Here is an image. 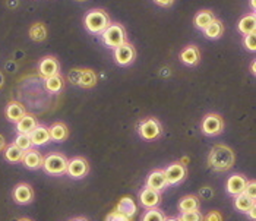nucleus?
Returning a JSON list of instances; mask_svg holds the SVG:
<instances>
[{"mask_svg":"<svg viewBox=\"0 0 256 221\" xmlns=\"http://www.w3.org/2000/svg\"><path fill=\"white\" fill-rule=\"evenodd\" d=\"M161 202V194L157 190H152L150 188H144L140 192H139V204L145 208V210H150V208H157Z\"/></svg>","mask_w":256,"mask_h":221,"instance_id":"ddd939ff","label":"nucleus"},{"mask_svg":"<svg viewBox=\"0 0 256 221\" xmlns=\"http://www.w3.org/2000/svg\"><path fill=\"white\" fill-rule=\"evenodd\" d=\"M104 221H132V218H129V217H126V216H123V214H120L118 211H112V212L107 214V217H106V220Z\"/></svg>","mask_w":256,"mask_h":221,"instance_id":"f704fd0d","label":"nucleus"},{"mask_svg":"<svg viewBox=\"0 0 256 221\" xmlns=\"http://www.w3.org/2000/svg\"><path fill=\"white\" fill-rule=\"evenodd\" d=\"M166 216L162 211H160L158 208H150L144 212L142 220L140 221H164Z\"/></svg>","mask_w":256,"mask_h":221,"instance_id":"7c9ffc66","label":"nucleus"},{"mask_svg":"<svg viewBox=\"0 0 256 221\" xmlns=\"http://www.w3.org/2000/svg\"><path fill=\"white\" fill-rule=\"evenodd\" d=\"M3 156H4V160L9 162H20L22 157H24V151H20V148L12 142V144L6 145V148L3 150Z\"/></svg>","mask_w":256,"mask_h":221,"instance_id":"c756f323","label":"nucleus"},{"mask_svg":"<svg viewBox=\"0 0 256 221\" xmlns=\"http://www.w3.org/2000/svg\"><path fill=\"white\" fill-rule=\"evenodd\" d=\"M112 24L110 15L104 9H91L84 16V26L90 34L101 36Z\"/></svg>","mask_w":256,"mask_h":221,"instance_id":"f03ea898","label":"nucleus"},{"mask_svg":"<svg viewBox=\"0 0 256 221\" xmlns=\"http://www.w3.org/2000/svg\"><path fill=\"white\" fill-rule=\"evenodd\" d=\"M164 221H180L178 217H166V220Z\"/></svg>","mask_w":256,"mask_h":221,"instance_id":"c03bdc74","label":"nucleus"},{"mask_svg":"<svg viewBox=\"0 0 256 221\" xmlns=\"http://www.w3.org/2000/svg\"><path fill=\"white\" fill-rule=\"evenodd\" d=\"M30 138L32 142V146H42L46 145L47 142H50V135H48V128L38 124L31 134H30Z\"/></svg>","mask_w":256,"mask_h":221,"instance_id":"4be33fe9","label":"nucleus"},{"mask_svg":"<svg viewBox=\"0 0 256 221\" xmlns=\"http://www.w3.org/2000/svg\"><path fill=\"white\" fill-rule=\"evenodd\" d=\"M212 195H214V190L210 186H204V188H200L198 198H200V200H211Z\"/></svg>","mask_w":256,"mask_h":221,"instance_id":"e433bc0d","label":"nucleus"},{"mask_svg":"<svg viewBox=\"0 0 256 221\" xmlns=\"http://www.w3.org/2000/svg\"><path fill=\"white\" fill-rule=\"evenodd\" d=\"M12 198L20 205H28L34 200V189L28 183H18L12 190Z\"/></svg>","mask_w":256,"mask_h":221,"instance_id":"f8f14e48","label":"nucleus"},{"mask_svg":"<svg viewBox=\"0 0 256 221\" xmlns=\"http://www.w3.org/2000/svg\"><path fill=\"white\" fill-rule=\"evenodd\" d=\"M250 8H252V10L255 12V10H256V2H255V0H250Z\"/></svg>","mask_w":256,"mask_h":221,"instance_id":"37998d69","label":"nucleus"},{"mask_svg":"<svg viewBox=\"0 0 256 221\" xmlns=\"http://www.w3.org/2000/svg\"><path fill=\"white\" fill-rule=\"evenodd\" d=\"M167 180H166V176H164V170L162 168H157L154 172H151L146 178L145 182V188H150L152 190H157L161 192L167 188Z\"/></svg>","mask_w":256,"mask_h":221,"instance_id":"4468645a","label":"nucleus"},{"mask_svg":"<svg viewBox=\"0 0 256 221\" xmlns=\"http://www.w3.org/2000/svg\"><path fill=\"white\" fill-rule=\"evenodd\" d=\"M26 114L25 106L20 101H9L6 108H4V116L6 119L12 123H18V122Z\"/></svg>","mask_w":256,"mask_h":221,"instance_id":"2eb2a0df","label":"nucleus"},{"mask_svg":"<svg viewBox=\"0 0 256 221\" xmlns=\"http://www.w3.org/2000/svg\"><path fill=\"white\" fill-rule=\"evenodd\" d=\"M76 2H86V0H76Z\"/></svg>","mask_w":256,"mask_h":221,"instance_id":"09e8293b","label":"nucleus"},{"mask_svg":"<svg viewBox=\"0 0 256 221\" xmlns=\"http://www.w3.org/2000/svg\"><path fill=\"white\" fill-rule=\"evenodd\" d=\"M138 134L144 141H156L162 134V126L156 118H145L139 123Z\"/></svg>","mask_w":256,"mask_h":221,"instance_id":"423d86ee","label":"nucleus"},{"mask_svg":"<svg viewBox=\"0 0 256 221\" xmlns=\"http://www.w3.org/2000/svg\"><path fill=\"white\" fill-rule=\"evenodd\" d=\"M18 221H32V220H31V218H25V217H24V218H20Z\"/></svg>","mask_w":256,"mask_h":221,"instance_id":"de8ad7c7","label":"nucleus"},{"mask_svg":"<svg viewBox=\"0 0 256 221\" xmlns=\"http://www.w3.org/2000/svg\"><path fill=\"white\" fill-rule=\"evenodd\" d=\"M178 59L186 66H196L200 62V52L196 46H186L180 50Z\"/></svg>","mask_w":256,"mask_h":221,"instance_id":"f3484780","label":"nucleus"},{"mask_svg":"<svg viewBox=\"0 0 256 221\" xmlns=\"http://www.w3.org/2000/svg\"><path fill=\"white\" fill-rule=\"evenodd\" d=\"M180 221H202L204 216L202 212L196 210V211H188V212H180V216L178 217Z\"/></svg>","mask_w":256,"mask_h":221,"instance_id":"473e14b6","label":"nucleus"},{"mask_svg":"<svg viewBox=\"0 0 256 221\" xmlns=\"http://www.w3.org/2000/svg\"><path fill=\"white\" fill-rule=\"evenodd\" d=\"M113 56H114V62L118 63V66H129L136 59V48L134 47V44L126 41L122 46L114 48Z\"/></svg>","mask_w":256,"mask_h":221,"instance_id":"6e6552de","label":"nucleus"},{"mask_svg":"<svg viewBox=\"0 0 256 221\" xmlns=\"http://www.w3.org/2000/svg\"><path fill=\"white\" fill-rule=\"evenodd\" d=\"M202 221H222V216L218 211H210L206 216H204Z\"/></svg>","mask_w":256,"mask_h":221,"instance_id":"4c0bfd02","label":"nucleus"},{"mask_svg":"<svg viewBox=\"0 0 256 221\" xmlns=\"http://www.w3.org/2000/svg\"><path fill=\"white\" fill-rule=\"evenodd\" d=\"M234 162H236V154L230 146L222 144L214 145L208 154V166L214 172H220V173L228 172L234 166Z\"/></svg>","mask_w":256,"mask_h":221,"instance_id":"f257e3e1","label":"nucleus"},{"mask_svg":"<svg viewBox=\"0 0 256 221\" xmlns=\"http://www.w3.org/2000/svg\"><path fill=\"white\" fill-rule=\"evenodd\" d=\"M41 168L50 176H62L66 173L68 158L60 152H52L42 158V167Z\"/></svg>","mask_w":256,"mask_h":221,"instance_id":"39448f33","label":"nucleus"},{"mask_svg":"<svg viewBox=\"0 0 256 221\" xmlns=\"http://www.w3.org/2000/svg\"><path fill=\"white\" fill-rule=\"evenodd\" d=\"M174 2L176 0H154V3L160 8H170V6H173Z\"/></svg>","mask_w":256,"mask_h":221,"instance_id":"58836bf2","label":"nucleus"},{"mask_svg":"<svg viewBox=\"0 0 256 221\" xmlns=\"http://www.w3.org/2000/svg\"><path fill=\"white\" fill-rule=\"evenodd\" d=\"M250 72H252L254 75H255V74H256V70H255V62H252V64H250Z\"/></svg>","mask_w":256,"mask_h":221,"instance_id":"a18cd8bd","label":"nucleus"},{"mask_svg":"<svg viewBox=\"0 0 256 221\" xmlns=\"http://www.w3.org/2000/svg\"><path fill=\"white\" fill-rule=\"evenodd\" d=\"M164 176H166V180L167 184H178L186 179L188 176V167L186 164H182L180 161L178 162H173L170 164L168 167L164 168Z\"/></svg>","mask_w":256,"mask_h":221,"instance_id":"1a4fd4ad","label":"nucleus"},{"mask_svg":"<svg viewBox=\"0 0 256 221\" xmlns=\"http://www.w3.org/2000/svg\"><path fill=\"white\" fill-rule=\"evenodd\" d=\"M101 40H102V42L107 47L114 50L116 47L122 46L123 42L128 41V38H126V30H124V26L122 24H118V22L113 24L112 22L107 26V30L101 34Z\"/></svg>","mask_w":256,"mask_h":221,"instance_id":"20e7f679","label":"nucleus"},{"mask_svg":"<svg viewBox=\"0 0 256 221\" xmlns=\"http://www.w3.org/2000/svg\"><path fill=\"white\" fill-rule=\"evenodd\" d=\"M214 20H216L214 12L210 10V9H204V10H199L196 15H195V18H194V25H195L196 30L204 31V30H205V28H206Z\"/></svg>","mask_w":256,"mask_h":221,"instance_id":"b1692460","label":"nucleus"},{"mask_svg":"<svg viewBox=\"0 0 256 221\" xmlns=\"http://www.w3.org/2000/svg\"><path fill=\"white\" fill-rule=\"evenodd\" d=\"M44 86H46V90H47L48 92L58 94V92H60V91L64 88V78H63L60 74L59 75H54V76H50V78L46 80Z\"/></svg>","mask_w":256,"mask_h":221,"instance_id":"c85d7f7f","label":"nucleus"},{"mask_svg":"<svg viewBox=\"0 0 256 221\" xmlns=\"http://www.w3.org/2000/svg\"><path fill=\"white\" fill-rule=\"evenodd\" d=\"M68 80L79 88L90 90L94 88L98 82V76L92 69H84V68H75L68 74Z\"/></svg>","mask_w":256,"mask_h":221,"instance_id":"7ed1b4c3","label":"nucleus"},{"mask_svg":"<svg viewBox=\"0 0 256 221\" xmlns=\"http://www.w3.org/2000/svg\"><path fill=\"white\" fill-rule=\"evenodd\" d=\"M48 135H50V141L64 142L69 138V128L63 122H54L48 128Z\"/></svg>","mask_w":256,"mask_h":221,"instance_id":"6ab92c4d","label":"nucleus"},{"mask_svg":"<svg viewBox=\"0 0 256 221\" xmlns=\"http://www.w3.org/2000/svg\"><path fill=\"white\" fill-rule=\"evenodd\" d=\"M256 202L254 198H250V196H248L246 194H238L234 196V206H236L237 211H240V212H244V214H248V211L255 205Z\"/></svg>","mask_w":256,"mask_h":221,"instance_id":"cd10ccee","label":"nucleus"},{"mask_svg":"<svg viewBox=\"0 0 256 221\" xmlns=\"http://www.w3.org/2000/svg\"><path fill=\"white\" fill-rule=\"evenodd\" d=\"M6 145H8V144H6V140H4V136H3V135L0 134V152H3V150L6 148Z\"/></svg>","mask_w":256,"mask_h":221,"instance_id":"a19ab883","label":"nucleus"},{"mask_svg":"<svg viewBox=\"0 0 256 221\" xmlns=\"http://www.w3.org/2000/svg\"><path fill=\"white\" fill-rule=\"evenodd\" d=\"M202 32H204V36H205L208 40H218V38H221L222 34H224V24L218 20V18H216V20H212Z\"/></svg>","mask_w":256,"mask_h":221,"instance_id":"393cba45","label":"nucleus"},{"mask_svg":"<svg viewBox=\"0 0 256 221\" xmlns=\"http://www.w3.org/2000/svg\"><path fill=\"white\" fill-rule=\"evenodd\" d=\"M243 194H246L248 196L256 200V182L255 180H248V184L243 190Z\"/></svg>","mask_w":256,"mask_h":221,"instance_id":"c9c22d12","label":"nucleus"},{"mask_svg":"<svg viewBox=\"0 0 256 221\" xmlns=\"http://www.w3.org/2000/svg\"><path fill=\"white\" fill-rule=\"evenodd\" d=\"M116 211L123 214V216H126V217H129V218H132L136 214L138 206H136V204L130 196H123V198L118 200V205H116Z\"/></svg>","mask_w":256,"mask_h":221,"instance_id":"aec40b11","label":"nucleus"},{"mask_svg":"<svg viewBox=\"0 0 256 221\" xmlns=\"http://www.w3.org/2000/svg\"><path fill=\"white\" fill-rule=\"evenodd\" d=\"M243 46L246 50L249 52H256V34H249V36H244L243 38Z\"/></svg>","mask_w":256,"mask_h":221,"instance_id":"72a5a7b5","label":"nucleus"},{"mask_svg":"<svg viewBox=\"0 0 256 221\" xmlns=\"http://www.w3.org/2000/svg\"><path fill=\"white\" fill-rule=\"evenodd\" d=\"M14 144L20 148V151H24V152L32 148V142H31L30 135H22V134H18V135H16V138H15V141H14Z\"/></svg>","mask_w":256,"mask_h":221,"instance_id":"2f4dec72","label":"nucleus"},{"mask_svg":"<svg viewBox=\"0 0 256 221\" xmlns=\"http://www.w3.org/2000/svg\"><path fill=\"white\" fill-rule=\"evenodd\" d=\"M237 30H238V32H242L243 36L255 34V31H256L255 14H248V15L242 16L240 20H238V24H237Z\"/></svg>","mask_w":256,"mask_h":221,"instance_id":"412c9836","label":"nucleus"},{"mask_svg":"<svg viewBox=\"0 0 256 221\" xmlns=\"http://www.w3.org/2000/svg\"><path fill=\"white\" fill-rule=\"evenodd\" d=\"M42 158L44 157L41 156V152H40L38 150L31 148V150H28V151L24 152V157H22L20 162L26 168H30V170H38V168L42 167Z\"/></svg>","mask_w":256,"mask_h":221,"instance_id":"a211bd4d","label":"nucleus"},{"mask_svg":"<svg viewBox=\"0 0 256 221\" xmlns=\"http://www.w3.org/2000/svg\"><path fill=\"white\" fill-rule=\"evenodd\" d=\"M66 173L72 179H82L90 173V162L84 157H74L72 160H68Z\"/></svg>","mask_w":256,"mask_h":221,"instance_id":"9d476101","label":"nucleus"},{"mask_svg":"<svg viewBox=\"0 0 256 221\" xmlns=\"http://www.w3.org/2000/svg\"><path fill=\"white\" fill-rule=\"evenodd\" d=\"M200 130L206 136H217L224 130V120L217 113H208L200 122Z\"/></svg>","mask_w":256,"mask_h":221,"instance_id":"0eeeda50","label":"nucleus"},{"mask_svg":"<svg viewBox=\"0 0 256 221\" xmlns=\"http://www.w3.org/2000/svg\"><path fill=\"white\" fill-rule=\"evenodd\" d=\"M60 74V63L56 58L53 56H46L38 62V75L41 78L47 80L50 76L59 75Z\"/></svg>","mask_w":256,"mask_h":221,"instance_id":"9b49d317","label":"nucleus"},{"mask_svg":"<svg viewBox=\"0 0 256 221\" xmlns=\"http://www.w3.org/2000/svg\"><path fill=\"white\" fill-rule=\"evenodd\" d=\"M200 205V200L196 195H186L183 196L178 204V212H188V211H196L199 210Z\"/></svg>","mask_w":256,"mask_h":221,"instance_id":"a878e982","label":"nucleus"},{"mask_svg":"<svg viewBox=\"0 0 256 221\" xmlns=\"http://www.w3.org/2000/svg\"><path fill=\"white\" fill-rule=\"evenodd\" d=\"M246 184H248V179L243 174H233L226 182V190L228 195L236 196L244 190Z\"/></svg>","mask_w":256,"mask_h":221,"instance_id":"dca6fc26","label":"nucleus"},{"mask_svg":"<svg viewBox=\"0 0 256 221\" xmlns=\"http://www.w3.org/2000/svg\"><path fill=\"white\" fill-rule=\"evenodd\" d=\"M3 82H4V78H3V75L0 74V88L3 86Z\"/></svg>","mask_w":256,"mask_h":221,"instance_id":"49530a36","label":"nucleus"},{"mask_svg":"<svg viewBox=\"0 0 256 221\" xmlns=\"http://www.w3.org/2000/svg\"><path fill=\"white\" fill-rule=\"evenodd\" d=\"M16 124V130H18V134H22V135H30L37 126H38L40 123L37 122V119L32 116V114H25L22 119H20L18 123H15Z\"/></svg>","mask_w":256,"mask_h":221,"instance_id":"5701e85b","label":"nucleus"},{"mask_svg":"<svg viewBox=\"0 0 256 221\" xmlns=\"http://www.w3.org/2000/svg\"><path fill=\"white\" fill-rule=\"evenodd\" d=\"M28 36L32 41H37V42H41L47 38L48 36V31H47V26L42 24V22H36L31 25L30 31H28Z\"/></svg>","mask_w":256,"mask_h":221,"instance_id":"bb28decb","label":"nucleus"},{"mask_svg":"<svg viewBox=\"0 0 256 221\" xmlns=\"http://www.w3.org/2000/svg\"><path fill=\"white\" fill-rule=\"evenodd\" d=\"M69 221H88L85 217H75V218H72V220Z\"/></svg>","mask_w":256,"mask_h":221,"instance_id":"79ce46f5","label":"nucleus"},{"mask_svg":"<svg viewBox=\"0 0 256 221\" xmlns=\"http://www.w3.org/2000/svg\"><path fill=\"white\" fill-rule=\"evenodd\" d=\"M248 216L250 217V220L252 221L256 220V204L252 206V208H250V210H249V211H248Z\"/></svg>","mask_w":256,"mask_h":221,"instance_id":"ea45409f","label":"nucleus"}]
</instances>
